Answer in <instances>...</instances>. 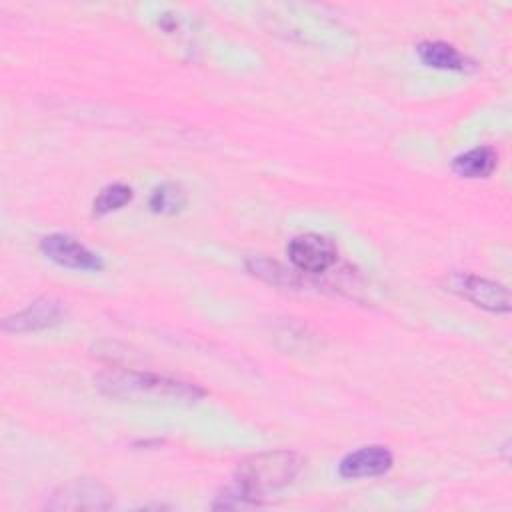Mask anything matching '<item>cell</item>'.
<instances>
[{
    "label": "cell",
    "mask_w": 512,
    "mask_h": 512,
    "mask_svg": "<svg viewBox=\"0 0 512 512\" xmlns=\"http://www.w3.org/2000/svg\"><path fill=\"white\" fill-rule=\"evenodd\" d=\"M498 154L490 146H478L458 154L452 160V170L462 178H486L494 172Z\"/></svg>",
    "instance_id": "10"
},
{
    "label": "cell",
    "mask_w": 512,
    "mask_h": 512,
    "mask_svg": "<svg viewBox=\"0 0 512 512\" xmlns=\"http://www.w3.org/2000/svg\"><path fill=\"white\" fill-rule=\"evenodd\" d=\"M448 290L466 298L478 308L488 312H508L510 310V294L508 288L474 274H452L448 278Z\"/></svg>",
    "instance_id": "5"
},
{
    "label": "cell",
    "mask_w": 512,
    "mask_h": 512,
    "mask_svg": "<svg viewBox=\"0 0 512 512\" xmlns=\"http://www.w3.org/2000/svg\"><path fill=\"white\" fill-rule=\"evenodd\" d=\"M98 388L112 398H148V400H182L194 402L204 396L196 384L134 370H110L98 376Z\"/></svg>",
    "instance_id": "2"
},
{
    "label": "cell",
    "mask_w": 512,
    "mask_h": 512,
    "mask_svg": "<svg viewBox=\"0 0 512 512\" xmlns=\"http://www.w3.org/2000/svg\"><path fill=\"white\" fill-rule=\"evenodd\" d=\"M286 254L296 272L312 276L326 272L338 258V250L332 240L312 232L294 236L286 246Z\"/></svg>",
    "instance_id": "4"
},
{
    "label": "cell",
    "mask_w": 512,
    "mask_h": 512,
    "mask_svg": "<svg viewBox=\"0 0 512 512\" xmlns=\"http://www.w3.org/2000/svg\"><path fill=\"white\" fill-rule=\"evenodd\" d=\"M246 268L250 270V274L258 276L260 280L272 284V286H280V288H298L300 286V278L294 270L284 268L280 262L264 258V256H252L246 262Z\"/></svg>",
    "instance_id": "11"
},
{
    "label": "cell",
    "mask_w": 512,
    "mask_h": 512,
    "mask_svg": "<svg viewBox=\"0 0 512 512\" xmlns=\"http://www.w3.org/2000/svg\"><path fill=\"white\" fill-rule=\"evenodd\" d=\"M302 466V456L292 450L252 454L238 464L234 482L230 486L260 506L266 492L292 484Z\"/></svg>",
    "instance_id": "1"
},
{
    "label": "cell",
    "mask_w": 512,
    "mask_h": 512,
    "mask_svg": "<svg viewBox=\"0 0 512 512\" xmlns=\"http://www.w3.org/2000/svg\"><path fill=\"white\" fill-rule=\"evenodd\" d=\"M64 316H66V310L62 302L54 298H38L30 302L26 308L18 310L16 314L6 316L2 322V328L6 332H16V334L36 332V330H44L60 324Z\"/></svg>",
    "instance_id": "7"
},
{
    "label": "cell",
    "mask_w": 512,
    "mask_h": 512,
    "mask_svg": "<svg viewBox=\"0 0 512 512\" xmlns=\"http://www.w3.org/2000/svg\"><path fill=\"white\" fill-rule=\"evenodd\" d=\"M40 250L52 262L72 270H100L102 258L66 234H50L40 240Z\"/></svg>",
    "instance_id": "6"
},
{
    "label": "cell",
    "mask_w": 512,
    "mask_h": 512,
    "mask_svg": "<svg viewBox=\"0 0 512 512\" xmlns=\"http://www.w3.org/2000/svg\"><path fill=\"white\" fill-rule=\"evenodd\" d=\"M150 208L156 214H176L186 204V194L178 184L166 182L158 186L150 196Z\"/></svg>",
    "instance_id": "13"
},
{
    "label": "cell",
    "mask_w": 512,
    "mask_h": 512,
    "mask_svg": "<svg viewBox=\"0 0 512 512\" xmlns=\"http://www.w3.org/2000/svg\"><path fill=\"white\" fill-rule=\"evenodd\" d=\"M416 52H418V58L426 66H432L438 70H466L470 66L468 58L464 54H460L458 48H454L452 44L440 42V40L420 42Z\"/></svg>",
    "instance_id": "9"
},
{
    "label": "cell",
    "mask_w": 512,
    "mask_h": 512,
    "mask_svg": "<svg viewBox=\"0 0 512 512\" xmlns=\"http://www.w3.org/2000/svg\"><path fill=\"white\" fill-rule=\"evenodd\" d=\"M392 462V452L386 446H362L340 460L338 474L342 478H374L386 474L392 468Z\"/></svg>",
    "instance_id": "8"
},
{
    "label": "cell",
    "mask_w": 512,
    "mask_h": 512,
    "mask_svg": "<svg viewBox=\"0 0 512 512\" xmlns=\"http://www.w3.org/2000/svg\"><path fill=\"white\" fill-rule=\"evenodd\" d=\"M112 492L90 478H76L58 486L46 500L48 510H108Z\"/></svg>",
    "instance_id": "3"
},
{
    "label": "cell",
    "mask_w": 512,
    "mask_h": 512,
    "mask_svg": "<svg viewBox=\"0 0 512 512\" xmlns=\"http://www.w3.org/2000/svg\"><path fill=\"white\" fill-rule=\"evenodd\" d=\"M130 200H132V188L130 186L120 184V182L108 184L94 198L92 214L94 216H104V214H108L112 210H118V208L126 206Z\"/></svg>",
    "instance_id": "12"
}]
</instances>
